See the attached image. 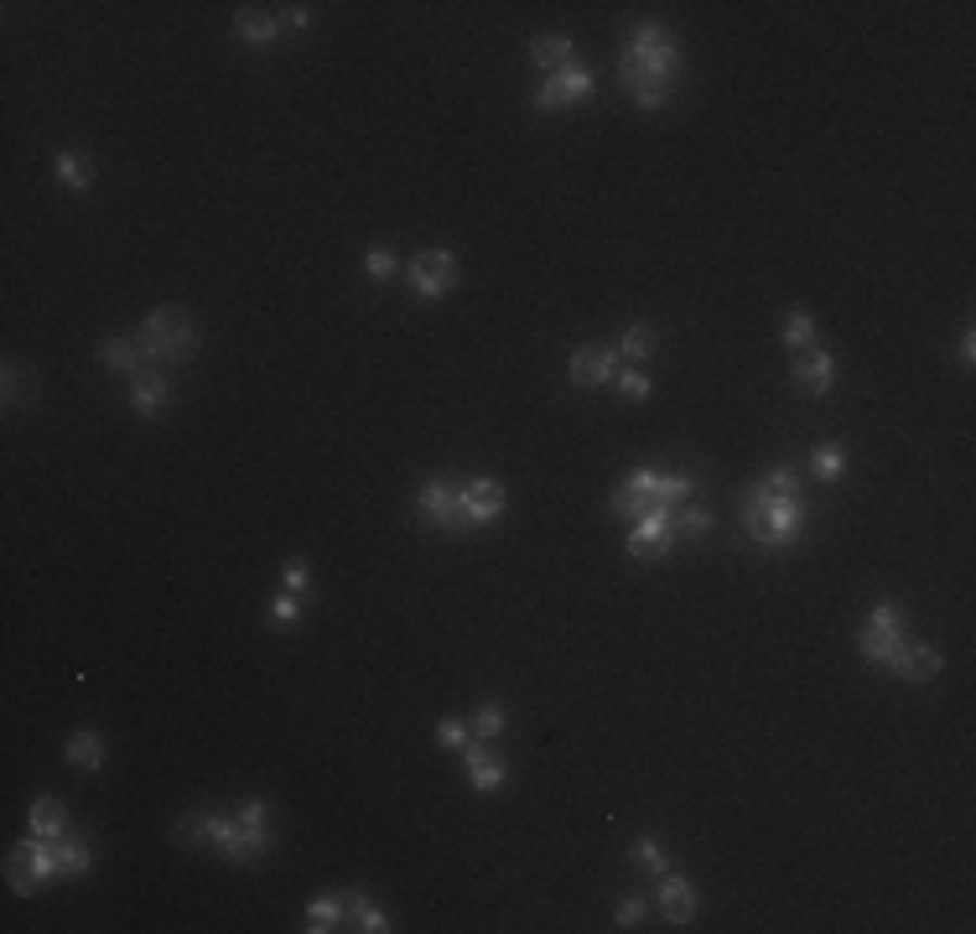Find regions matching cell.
I'll return each instance as SVG.
<instances>
[{
  "instance_id": "obj_29",
  "label": "cell",
  "mask_w": 976,
  "mask_h": 934,
  "mask_svg": "<svg viewBox=\"0 0 976 934\" xmlns=\"http://www.w3.org/2000/svg\"><path fill=\"white\" fill-rule=\"evenodd\" d=\"M940 649L935 644H920V639H909V654H904V680H929V676H940Z\"/></svg>"
},
{
  "instance_id": "obj_11",
  "label": "cell",
  "mask_w": 976,
  "mask_h": 934,
  "mask_svg": "<svg viewBox=\"0 0 976 934\" xmlns=\"http://www.w3.org/2000/svg\"><path fill=\"white\" fill-rule=\"evenodd\" d=\"M675 551V535H670V509L644 514L639 525H629V556L634 560H666Z\"/></svg>"
},
{
  "instance_id": "obj_8",
  "label": "cell",
  "mask_w": 976,
  "mask_h": 934,
  "mask_svg": "<svg viewBox=\"0 0 976 934\" xmlns=\"http://www.w3.org/2000/svg\"><path fill=\"white\" fill-rule=\"evenodd\" d=\"M457 255L453 250H421V255L405 260V280H410V291L421 296V302H436V296H447L457 286Z\"/></svg>"
},
{
  "instance_id": "obj_9",
  "label": "cell",
  "mask_w": 976,
  "mask_h": 934,
  "mask_svg": "<svg viewBox=\"0 0 976 934\" xmlns=\"http://www.w3.org/2000/svg\"><path fill=\"white\" fill-rule=\"evenodd\" d=\"M593 89H597V78L587 68H561V73H550L541 89L530 93V104L541 110V115H556V110H576V104H587L593 99Z\"/></svg>"
},
{
  "instance_id": "obj_39",
  "label": "cell",
  "mask_w": 976,
  "mask_h": 934,
  "mask_svg": "<svg viewBox=\"0 0 976 934\" xmlns=\"http://www.w3.org/2000/svg\"><path fill=\"white\" fill-rule=\"evenodd\" d=\"M287 592H296V597H307V592H312V566H307V560H291V566H287Z\"/></svg>"
},
{
  "instance_id": "obj_1",
  "label": "cell",
  "mask_w": 976,
  "mask_h": 934,
  "mask_svg": "<svg viewBox=\"0 0 976 934\" xmlns=\"http://www.w3.org/2000/svg\"><path fill=\"white\" fill-rule=\"evenodd\" d=\"M738 519L763 551H789L795 540L806 535L810 509H806V493H800L795 463H774L759 483H748L738 498Z\"/></svg>"
},
{
  "instance_id": "obj_6",
  "label": "cell",
  "mask_w": 976,
  "mask_h": 934,
  "mask_svg": "<svg viewBox=\"0 0 976 934\" xmlns=\"http://www.w3.org/2000/svg\"><path fill=\"white\" fill-rule=\"evenodd\" d=\"M172 836L182 841V846H214L218 857H224V862H235V867H250V862H255V851H250V836H244L239 816H224V810L182 816Z\"/></svg>"
},
{
  "instance_id": "obj_33",
  "label": "cell",
  "mask_w": 976,
  "mask_h": 934,
  "mask_svg": "<svg viewBox=\"0 0 976 934\" xmlns=\"http://www.w3.org/2000/svg\"><path fill=\"white\" fill-rule=\"evenodd\" d=\"M405 265L395 250H384V244H375V250H364V276L369 280H395Z\"/></svg>"
},
{
  "instance_id": "obj_18",
  "label": "cell",
  "mask_w": 976,
  "mask_h": 934,
  "mask_svg": "<svg viewBox=\"0 0 976 934\" xmlns=\"http://www.w3.org/2000/svg\"><path fill=\"white\" fill-rule=\"evenodd\" d=\"M99 364H104L110 374H125V379H136L141 369H151V358L141 353L136 338H104V343H99Z\"/></svg>"
},
{
  "instance_id": "obj_12",
  "label": "cell",
  "mask_w": 976,
  "mask_h": 934,
  "mask_svg": "<svg viewBox=\"0 0 976 934\" xmlns=\"http://www.w3.org/2000/svg\"><path fill=\"white\" fill-rule=\"evenodd\" d=\"M462 763H468V784H473L478 794H499L504 779H509V763H504V753H494V747L478 743V737L462 747Z\"/></svg>"
},
{
  "instance_id": "obj_2",
  "label": "cell",
  "mask_w": 976,
  "mask_h": 934,
  "mask_svg": "<svg viewBox=\"0 0 976 934\" xmlns=\"http://www.w3.org/2000/svg\"><path fill=\"white\" fill-rule=\"evenodd\" d=\"M681 68H686L681 42H675L660 22H639L619 52V84L639 110H666Z\"/></svg>"
},
{
  "instance_id": "obj_7",
  "label": "cell",
  "mask_w": 976,
  "mask_h": 934,
  "mask_svg": "<svg viewBox=\"0 0 976 934\" xmlns=\"http://www.w3.org/2000/svg\"><path fill=\"white\" fill-rule=\"evenodd\" d=\"M504 483L499 478H468L457 489V530H489L504 519Z\"/></svg>"
},
{
  "instance_id": "obj_38",
  "label": "cell",
  "mask_w": 976,
  "mask_h": 934,
  "mask_svg": "<svg viewBox=\"0 0 976 934\" xmlns=\"http://www.w3.org/2000/svg\"><path fill=\"white\" fill-rule=\"evenodd\" d=\"M296 618H302V597H296V592H281V597L270 603V623H276V629H291Z\"/></svg>"
},
{
  "instance_id": "obj_32",
  "label": "cell",
  "mask_w": 976,
  "mask_h": 934,
  "mask_svg": "<svg viewBox=\"0 0 976 934\" xmlns=\"http://www.w3.org/2000/svg\"><path fill=\"white\" fill-rule=\"evenodd\" d=\"M504 727H509V717H504V706H499V700H483V706H478V711H473V727H468V732H473L478 743H494V737H499Z\"/></svg>"
},
{
  "instance_id": "obj_25",
  "label": "cell",
  "mask_w": 976,
  "mask_h": 934,
  "mask_svg": "<svg viewBox=\"0 0 976 934\" xmlns=\"http://www.w3.org/2000/svg\"><path fill=\"white\" fill-rule=\"evenodd\" d=\"M58 187L89 192V187H94V162H89L84 151H58Z\"/></svg>"
},
{
  "instance_id": "obj_23",
  "label": "cell",
  "mask_w": 976,
  "mask_h": 934,
  "mask_svg": "<svg viewBox=\"0 0 976 934\" xmlns=\"http://www.w3.org/2000/svg\"><path fill=\"white\" fill-rule=\"evenodd\" d=\"M5 878H11V893H16V898H31V893L42 887V872H37V857H31L26 841L5 857Z\"/></svg>"
},
{
  "instance_id": "obj_36",
  "label": "cell",
  "mask_w": 976,
  "mask_h": 934,
  "mask_svg": "<svg viewBox=\"0 0 976 934\" xmlns=\"http://www.w3.org/2000/svg\"><path fill=\"white\" fill-rule=\"evenodd\" d=\"M468 743H473V732L457 722V717H442V722H436V747H457V753H462Z\"/></svg>"
},
{
  "instance_id": "obj_28",
  "label": "cell",
  "mask_w": 976,
  "mask_h": 934,
  "mask_svg": "<svg viewBox=\"0 0 976 934\" xmlns=\"http://www.w3.org/2000/svg\"><path fill=\"white\" fill-rule=\"evenodd\" d=\"M815 338H821V332H815V317H810V312H789L785 327H779V343H785L789 353L815 349Z\"/></svg>"
},
{
  "instance_id": "obj_17",
  "label": "cell",
  "mask_w": 976,
  "mask_h": 934,
  "mask_svg": "<svg viewBox=\"0 0 976 934\" xmlns=\"http://www.w3.org/2000/svg\"><path fill=\"white\" fill-rule=\"evenodd\" d=\"M235 31H239V42L270 47L276 37H281V16H276V11H261V5H239V11H235Z\"/></svg>"
},
{
  "instance_id": "obj_5",
  "label": "cell",
  "mask_w": 976,
  "mask_h": 934,
  "mask_svg": "<svg viewBox=\"0 0 976 934\" xmlns=\"http://www.w3.org/2000/svg\"><path fill=\"white\" fill-rule=\"evenodd\" d=\"M858 654L867 665H883L888 676L904 680V654H909V618L899 603H878L858 629Z\"/></svg>"
},
{
  "instance_id": "obj_24",
  "label": "cell",
  "mask_w": 976,
  "mask_h": 934,
  "mask_svg": "<svg viewBox=\"0 0 976 934\" xmlns=\"http://www.w3.org/2000/svg\"><path fill=\"white\" fill-rule=\"evenodd\" d=\"M343 924H348V930H364V934H384L390 930V913L375 909L364 893H343Z\"/></svg>"
},
{
  "instance_id": "obj_13",
  "label": "cell",
  "mask_w": 976,
  "mask_h": 934,
  "mask_svg": "<svg viewBox=\"0 0 976 934\" xmlns=\"http://www.w3.org/2000/svg\"><path fill=\"white\" fill-rule=\"evenodd\" d=\"M416 519L431 530H457V489H447L442 478H427L416 493Z\"/></svg>"
},
{
  "instance_id": "obj_26",
  "label": "cell",
  "mask_w": 976,
  "mask_h": 934,
  "mask_svg": "<svg viewBox=\"0 0 976 934\" xmlns=\"http://www.w3.org/2000/svg\"><path fill=\"white\" fill-rule=\"evenodd\" d=\"M52 846H58V878H84V872L94 867V846H89V841L63 836V841H52Z\"/></svg>"
},
{
  "instance_id": "obj_21",
  "label": "cell",
  "mask_w": 976,
  "mask_h": 934,
  "mask_svg": "<svg viewBox=\"0 0 976 934\" xmlns=\"http://www.w3.org/2000/svg\"><path fill=\"white\" fill-rule=\"evenodd\" d=\"M712 525H717V514L707 509V504H675L670 509V535H675V545L681 540H701V535H712Z\"/></svg>"
},
{
  "instance_id": "obj_30",
  "label": "cell",
  "mask_w": 976,
  "mask_h": 934,
  "mask_svg": "<svg viewBox=\"0 0 976 934\" xmlns=\"http://www.w3.org/2000/svg\"><path fill=\"white\" fill-rule=\"evenodd\" d=\"M328 930H343V893L307 904V934H328Z\"/></svg>"
},
{
  "instance_id": "obj_35",
  "label": "cell",
  "mask_w": 976,
  "mask_h": 934,
  "mask_svg": "<svg viewBox=\"0 0 976 934\" xmlns=\"http://www.w3.org/2000/svg\"><path fill=\"white\" fill-rule=\"evenodd\" d=\"M613 384H619V395H623V400H649V395H655V384H649V374H644L639 364L619 369V379H613Z\"/></svg>"
},
{
  "instance_id": "obj_40",
  "label": "cell",
  "mask_w": 976,
  "mask_h": 934,
  "mask_svg": "<svg viewBox=\"0 0 976 934\" xmlns=\"http://www.w3.org/2000/svg\"><path fill=\"white\" fill-rule=\"evenodd\" d=\"M955 353H961V364H966V369H972V364H976V332H972V327L961 332V343H955Z\"/></svg>"
},
{
  "instance_id": "obj_41",
  "label": "cell",
  "mask_w": 976,
  "mask_h": 934,
  "mask_svg": "<svg viewBox=\"0 0 976 934\" xmlns=\"http://www.w3.org/2000/svg\"><path fill=\"white\" fill-rule=\"evenodd\" d=\"M307 22H312L307 5H287V16H281V26H307Z\"/></svg>"
},
{
  "instance_id": "obj_37",
  "label": "cell",
  "mask_w": 976,
  "mask_h": 934,
  "mask_svg": "<svg viewBox=\"0 0 976 934\" xmlns=\"http://www.w3.org/2000/svg\"><path fill=\"white\" fill-rule=\"evenodd\" d=\"M644 913H649V898H644V893H634V898H623V904H619L613 924H619V930H639Z\"/></svg>"
},
{
  "instance_id": "obj_20",
  "label": "cell",
  "mask_w": 976,
  "mask_h": 934,
  "mask_svg": "<svg viewBox=\"0 0 976 934\" xmlns=\"http://www.w3.org/2000/svg\"><path fill=\"white\" fill-rule=\"evenodd\" d=\"M576 63V42L572 37H535L530 42V68H541L550 78V73H561V68H572Z\"/></svg>"
},
{
  "instance_id": "obj_15",
  "label": "cell",
  "mask_w": 976,
  "mask_h": 934,
  "mask_svg": "<svg viewBox=\"0 0 976 934\" xmlns=\"http://www.w3.org/2000/svg\"><path fill=\"white\" fill-rule=\"evenodd\" d=\"M789 379L806 390V395H832L836 384V358L826 349H806L795 353V364H789Z\"/></svg>"
},
{
  "instance_id": "obj_22",
  "label": "cell",
  "mask_w": 976,
  "mask_h": 934,
  "mask_svg": "<svg viewBox=\"0 0 976 934\" xmlns=\"http://www.w3.org/2000/svg\"><path fill=\"white\" fill-rule=\"evenodd\" d=\"M63 753H68L73 769H84V773H99V769H104V758H110V753H104V737L89 732V727H84V732H68Z\"/></svg>"
},
{
  "instance_id": "obj_16",
  "label": "cell",
  "mask_w": 976,
  "mask_h": 934,
  "mask_svg": "<svg viewBox=\"0 0 976 934\" xmlns=\"http://www.w3.org/2000/svg\"><path fill=\"white\" fill-rule=\"evenodd\" d=\"M660 913H666V924H690L696 919V883L681 872H666L660 878Z\"/></svg>"
},
{
  "instance_id": "obj_27",
  "label": "cell",
  "mask_w": 976,
  "mask_h": 934,
  "mask_svg": "<svg viewBox=\"0 0 976 934\" xmlns=\"http://www.w3.org/2000/svg\"><path fill=\"white\" fill-rule=\"evenodd\" d=\"M655 349H660V332H655L649 323H634L619 338V358H623V364H644V358H649Z\"/></svg>"
},
{
  "instance_id": "obj_14",
  "label": "cell",
  "mask_w": 976,
  "mask_h": 934,
  "mask_svg": "<svg viewBox=\"0 0 976 934\" xmlns=\"http://www.w3.org/2000/svg\"><path fill=\"white\" fill-rule=\"evenodd\" d=\"M167 405H172V379L156 369V364L130 379V411H136V416L156 420V416H167Z\"/></svg>"
},
{
  "instance_id": "obj_19",
  "label": "cell",
  "mask_w": 976,
  "mask_h": 934,
  "mask_svg": "<svg viewBox=\"0 0 976 934\" xmlns=\"http://www.w3.org/2000/svg\"><path fill=\"white\" fill-rule=\"evenodd\" d=\"M26 825H31V836L63 841V836H68V810H63V799L37 794V799H31V810H26Z\"/></svg>"
},
{
  "instance_id": "obj_4",
  "label": "cell",
  "mask_w": 976,
  "mask_h": 934,
  "mask_svg": "<svg viewBox=\"0 0 976 934\" xmlns=\"http://www.w3.org/2000/svg\"><path fill=\"white\" fill-rule=\"evenodd\" d=\"M136 343H141V353L151 358V364L177 369V364H192V358H198V349H203V327L192 323L182 306H156V312H145Z\"/></svg>"
},
{
  "instance_id": "obj_34",
  "label": "cell",
  "mask_w": 976,
  "mask_h": 934,
  "mask_svg": "<svg viewBox=\"0 0 976 934\" xmlns=\"http://www.w3.org/2000/svg\"><path fill=\"white\" fill-rule=\"evenodd\" d=\"M810 467H815L821 483H836V478L847 472V452H841V446H815V452H810Z\"/></svg>"
},
{
  "instance_id": "obj_31",
  "label": "cell",
  "mask_w": 976,
  "mask_h": 934,
  "mask_svg": "<svg viewBox=\"0 0 976 934\" xmlns=\"http://www.w3.org/2000/svg\"><path fill=\"white\" fill-rule=\"evenodd\" d=\"M634 867H639L644 878H666V872H670L666 846H660L655 836H639V841H634Z\"/></svg>"
},
{
  "instance_id": "obj_3",
  "label": "cell",
  "mask_w": 976,
  "mask_h": 934,
  "mask_svg": "<svg viewBox=\"0 0 976 934\" xmlns=\"http://www.w3.org/2000/svg\"><path fill=\"white\" fill-rule=\"evenodd\" d=\"M690 493H696V483H690L686 472H655V467H634V472L623 478V489L608 498V509H613V519H623V525H639L644 514L675 509V504H686Z\"/></svg>"
},
{
  "instance_id": "obj_10",
  "label": "cell",
  "mask_w": 976,
  "mask_h": 934,
  "mask_svg": "<svg viewBox=\"0 0 976 934\" xmlns=\"http://www.w3.org/2000/svg\"><path fill=\"white\" fill-rule=\"evenodd\" d=\"M619 349H608V343H587V349H576L567 358V379H572L576 390H603V384H613L619 379Z\"/></svg>"
}]
</instances>
